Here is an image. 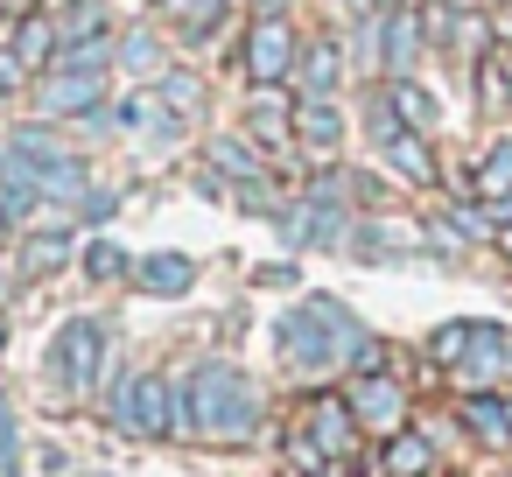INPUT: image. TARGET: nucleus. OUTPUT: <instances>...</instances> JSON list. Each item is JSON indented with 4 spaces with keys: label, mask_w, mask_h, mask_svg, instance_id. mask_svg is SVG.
Instances as JSON below:
<instances>
[{
    "label": "nucleus",
    "mask_w": 512,
    "mask_h": 477,
    "mask_svg": "<svg viewBox=\"0 0 512 477\" xmlns=\"http://www.w3.org/2000/svg\"><path fill=\"white\" fill-rule=\"evenodd\" d=\"M267 421V400L253 386V372L225 365V358H197L183 365V407H176V442H211V449H246Z\"/></svg>",
    "instance_id": "obj_1"
},
{
    "label": "nucleus",
    "mask_w": 512,
    "mask_h": 477,
    "mask_svg": "<svg viewBox=\"0 0 512 477\" xmlns=\"http://www.w3.org/2000/svg\"><path fill=\"white\" fill-rule=\"evenodd\" d=\"M365 337H372V330H365L337 295H302V302L274 323V351H281V365H288L295 379H330V372H344Z\"/></svg>",
    "instance_id": "obj_2"
},
{
    "label": "nucleus",
    "mask_w": 512,
    "mask_h": 477,
    "mask_svg": "<svg viewBox=\"0 0 512 477\" xmlns=\"http://www.w3.org/2000/svg\"><path fill=\"white\" fill-rule=\"evenodd\" d=\"M505 344H512L505 323L463 316V323L428 330V365H442V372L456 379V393H477V386H498V379H505Z\"/></svg>",
    "instance_id": "obj_3"
},
{
    "label": "nucleus",
    "mask_w": 512,
    "mask_h": 477,
    "mask_svg": "<svg viewBox=\"0 0 512 477\" xmlns=\"http://www.w3.org/2000/svg\"><path fill=\"white\" fill-rule=\"evenodd\" d=\"M183 407V372H120L106 393V421L127 442H169Z\"/></svg>",
    "instance_id": "obj_4"
},
{
    "label": "nucleus",
    "mask_w": 512,
    "mask_h": 477,
    "mask_svg": "<svg viewBox=\"0 0 512 477\" xmlns=\"http://www.w3.org/2000/svg\"><path fill=\"white\" fill-rule=\"evenodd\" d=\"M106 365H113V330L99 323V316H71L57 337H50V351H43V372L57 379V393L64 400H99V386H106Z\"/></svg>",
    "instance_id": "obj_5"
},
{
    "label": "nucleus",
    "mask_w": 512,
    "mask_h": 477,
    "mask_svg": "<svg viewBox=\"0 0 512 477\" xmlns=\"http://www.w3.org/2000/svg\"><path fill=\"white\" fill-rule=\"evenodd\" d=\"M29 99H36V120H85V127H106L113 120V106H106V71H43L36 85H29Z\"/></svg>",
    "instance_id": "obj_6"
},
{
    "label": "nucleus",
    "mask_w": 512,
    "mask_h": 477,
    "mask_svg": "<svg viewBox=\"0 0 512 477\" xmlns=\"http://www.w3.org/2000/svg\"><path fill=\"white\" fill-rule=\"evenodd\" d=\"M344 400H351L365 442H386V435L414 428V393H407L400 372H358V379H344Z\"/></svg>",
    "instance_id": "obj_7"
},
{
    "label": "nucleus",
    "mask_w": 512,
    "mask_h": 477,
    "mask_svg": "<svg viewBox=\"0 0 512 477\" xmlns=\"http://www.w3.org/2000/svg\"><path fill=\"white\" fill-rule=\"evenodd\" d=\"M295 428H302L330 463H358V449H365V428H358V414H351L344 386H316V393L295 407Z\"/></svg>",
    "instance_id": "obj_8"
},
{
    "label": "nucleus",
    "mask_w": 512,
    "mask_h": 477,
    "mask_svg": "<svg viewBox=\"0 0 512 477\" xmlns=\"http://www.w3.org/2000/svg\"><path fill=\"white\" fill-rule=\"evenodd\" d=\"M295 57H302V36L288 15H253V29L239 36V71L246 85H288L295 78Z\"/></svg>",
    "instance_id": "obj_9"
},
{
    "label": "nucleus",
    "mask_w": 512,
    "mask_h": 477,
    "mask_svg": "<svg viewBox=\"0 0 512 477\" xmlns=\"http://www.w3.org/2000/svg\"><path fill=\"white\" fill-rule=\"evenodd\" d=\"M456 428L491 449V456H512V393L498 386H477V393H456Z\"/></svg>",
    "instance_id": "obj_10"
},
{
    "label": "nucleus",
    "mask_w": 512,
    "mask_h": 477,
    "mask_svg": "<svg viewBox=\"0 0 512 477\" xmlns=\"http://www.w3.org/2000/svg\"><path fill=\"white\" fill-rule=\"evenodd\" d=\"M344 71H351L344 43H337V36H309L302 57H295L288 92H295V99H337V92H344Z\"/></svg>",
    "instance_id": "obj_11"
},
{
    "label": "nucleus",
    "mask_w": 512,
    "mask_h": 477,
    "mask_svg": "<svg viewBox=\"0 0 512 477\" xmlns=\"http://www.w3.org/2000/svg\"><path fill=\"white\" fill-rule=\"evenodd\" d=\"M421 50H428V22H421L414 0H407V8H393L379 22V78H414Z\"/></svg>",
    "instance_id": "obj_12"
},
{
    "label": "nucleus",
    "mask_w": 512,
    "mask_h": 477,
    "mask_svg": "<svg viewBox=\"0 0 512 477\" xmlns=\"http://www.w3.org/2000/svg\"><path fill=\"white\" fill-rule=\"evenodd\" d=\"M246 141L253 148H295V92L288 85H253V99H246Z\"/></svg>",
    "instance_id": "obj_13"
},
{
    "label": "nucleus",
    "mask_w": 512,
    "mask_h": 477,
    "mask_svg": "<svg viewBox=\"0 0 512 477\" xmlns=\"http://www.w3.org/2000/svg\"><path fill=\"white\" fill-rule=\"evenodd\" d=\"M295 148L309 162H337V148H344V106L337 99H295Z\"/></svg>",
    "instance_id": "obj_14"
},
{
    "label": "nucleus",
    "mask_w": 512,
    "mask_h": 477,
    "mask_svg": "<svg viewBox=\"0 0 512 477\" xmlns=\"http://www.w3.org/2000/svg\"><path fill=\"white\" fill-rule=\"evenodd\" d=\"M379 148V162L400 176V183H414V190H435L442 183V162H435V148H428V134H414V127H393L386 141H372Z\"/></svg>",
    "instance_id": "obj_15"
},
{
    "label": "nucleus",
    "mask_w": 512,
    "mask_h": 477,
    "mask_svg": "<svg viewBox=\"0 0 512 477\" xmlns=\"http://www.w3.org/2000/svg\"><path fill=\"white\" fill-rule=\"evenodd\" d=\"M8 50L22 57V71H29V78H43V71L57 64V50H64V29H57V15H50V8H36V0H29V15L15 22Z\"/></svg>",
    "instance_id": "obj_16"
},
{
    "label": "nucleus",
    "mask_w": 512,
    "mask_h": 477,
    "mask_svg": "<svg viewBox=\"0 0 512 477\" xmlns=\"http://www.w3.org/2000/svg\"><path fill=\"white\" fill-rule=\"evenodd\" d=\"M372 477H442V449L428 442V428H400L379 442V470Z\"/></svg>",
    "instance_id": "obj_17"
},
{
    "label": "nucleus",
    "mask_w": 512,
    "mask_h": 477,
    "mask_svg": "<svg viewBox=\"0 0 512 477\" xmlns=\"http://www.w3.org/2000/svg\"><path fill=\"white\" fill-rule=\"evenodd\" d=\"M134 288L155 295V302H183L197 288V260L190 253H141L134 260Z\"/></svg>",
    "instance_id": "obj_18"
},
{
    "label": "nucleus",
    "mask_w": 512,
    "mask_h": 477,
    "mask_svg": "<svg viewBox=\"0 0 512 477\" xmlns=\"http://www.w3.org/2000/svg\"><path fill=\"white\" fill-rule=\"evenodd\" d=\"M456 190H463L470 204H484V211H491V204H505V197H512V134H498V141L470 162V176H463Z\"/></svg>",
    "instance_id": "obj_19"
},
{
    "label": "nucleus",
    "mask_w": 512,
    "mask_h": 477,
    "mask_svg": "<svg viewBox=\"0 0 512 477\" xmlns=\"http://www.w3.org/2000/svg\"><path fill=\"white\" fill-rule=\"evenodd\" d=\"M71 253H78L71 225H36V232L22 239V253H15V281H50Z\"/></svg>",
    "instance_id": "obj_20"
},
{
    "label": "nucleus",
    "mask_w": 512,
    "mask_h": 477,
    "mask_svg": "<svg viewBox=\"0 0 512 477\" xmlns=\"http://www.w3.org/2000/svg\"><path fill=\"white\" fill-rule=\"evenodd\" d=\"M204 162H211V176H225V183H267V155H260L246 134H218V141L204 148Z\"/></svg>",
    "instance_id": "obj_21"
},
{
    "label": "nucleus",
    "mask_w": 512,
    "mask_h": 477,
    "mask_svg": "<svg viewBox=\"0 0 512 477\" xmlns=\"http://www.w3.org/2000/svg\"><path fill=\"white\" fill-rule=\"evenodd\" d=\"M379 85H386V106L400 113V127H414V134H435L442 127V106H435V92L421 78H379Z\"/></svg>",
    "instance_id": "obj_22"
},
{
    "label": "nucleus",
    "mask_w": 512,
    "mask_h": 477,
    "mask_svg": "<svg viewBox=\"0 0 512 477\" xmlns=\"http://www.w3.org/2000/svg\"><path fill=\"white\" fill-rule=\"evenodd\" d=\"M113 64L127 71V78H162L169 64H162V36L155 29H127L120 43H113Z\"/></svg>",
    "instance_id": "obj_23"
},
{
    "label": "nucleus",
    "mask_w": 512,
    "mask_h": 477,
    "mask_svg": "<svg viewBox=\"0 0 512 477\" xmlns=\"http://www.w3.org/2000/svg\"><path fill=\"white\" fill-rule=\"evenodd\" d=\"M155 106H162V113H176V120H197V106H204V78L169 64V71L155 78Z\"/></svg>",
    "instance_id": "obj_24"
},
{
    "label": "nucleus",
    "mask_w": 512,
    "mask_h": 477,
    "mask_svg": "<svg viewBox=\"0 0 512 477\" xmlns=\"http://www.w3.org/2000/svg\"><path fill=\"white\" fill-rule=\"evenodd\" d=\"M85 274H92V288H113V281H134V253L120 246V239H85Z\"/></svg>",
    "instance_id": "obj_25"
},
{
    "label": "nucleus",
    "mask_w": 512,
    "mask_h": 477,
    "mask_svg": "<svg viewBox=\"0 0 512 477\" xmlns=\"http://www.w3.org/2000/svg\"><path fill=\"white\" fill-rule=\"evenodd\" d=\"M0 477H29V449H22V414L0 393Z\"/></svg>",
    "instance_id": "obj_26"
},
{
    "label": "nucleus",
    "mask_w": 512,
    "mask_h": 477,
    "mask_svg": "<svg viewBox=\"0 0 512 477\" xmlns=\"http://www.w3.org/2000/svg\"><path fill=\"white\" fill-rule=\"evenodd\" d=\"M281 456H288V470H295V477H316V470L330 463V456H323V449H316L295 421H288V435H281Z\"/></svg>",
    "instance_id": "obj_27"
},
{
    "label": "nucleus",
    "mask_w": 512,
    "mask_h": 477,
    "mask_svg": "<svg viewBox=\"0 0 512 477\" xmlns=\"http://www.w3.org/2000/svg\"><path fill=\"white\" fill-rule=\"evenodd\" d=\"M155 113H162V106H155V92H127V99L113 106V120H120V127H134V134H148V127H155Z\"/></svg>",
    "instance_id": "obj_28"
},
{
    "label": "nucleus",
    "mask_w": 512,
    "mask_h": 477,
    "mask_svg": "<svg viewBox=\"0 0 512 477\" xmlns=\"http://www.w3.org/2000/svg\"><path fill=\"white\" fill-rule=\"evenodd\" d=\"M29 85H36V78H29V71H22V57H15V50H8V43H0V106H8V99H15V92H29Z\"/></svg>",
    "instance_id": "obj_29"
},
{
    "label": "nucleus",
    "mask_w": 512,
    "mask_h": 477,
    "mask_svg": "<svg viewBox=\"0 0 512 477\" xmlns=\"http://www.w3.org/2000/svg\"><path fill=\"white\" fill-rule=\"evenodd\" d=\"M253 281H260V288H295V267H260Z\"/></svg>",
    "instance_id": "obj_30"
},
{
    "label": "nucleus",
    "mask_w": 512,
    "mask_h": 477,
    "mask_svg": "<svg viewBox=\"0 0 512 477\" xmlns=\"http://www.w3.org/2000/svg\"><path fill=\"white\" fill-rule=\"evenodd\" d=\"M246 15H288V0H246Z\"/></svg>",
    "instance_id": "obj_31"
},
{
    "label": "nucleus",
    "mask_w": 512,
    "mask_h": 477,
    "mask_svg": "<svg viewBox=\"0 0 512 477\" xmlns=\"http://www.w3.org/2000/svg\"><path fill=\"white\" fill-rule=\"evenodd\" d=\"M358 8H372V15H393V8H407V0H358Z\"/></svg>",
    "instance_id": "obj_32"
},
{
    "label": "nucleus",
    "mask_w": 512,
    "mask_h": 477,
    "mask_svg": "<svg viewBox=\"0 0 512 477\" xmlns=\"http://www.w3.org/2000/svg\"><path fill=\"white\" fill-rule=\"evenodd\" d=\"M491 239H498V253H505V260H512V225H498V232H491Z\"/></svg>",
    "instance_id": "obj_33"
},
{
    "label": "nucleus",
    "mask_w": 512,
    "mask_h": 477,
    "mask_svg": "<svg viewBox=\"0 0 512 477\" xmlns=\"http://www.w3.org/2000/svg\"><path fill=\"white\" fill-rule=\"evenodd\" d=\"M491 225H512V197H505V204H491Z\"/></svg>",
    "instance_id": "obj_34"
},
{
    "label": "nucleus",
    "mask_w": 512,
    "mask_h": 477,
    "mask_svg": "<svg viewBox=\"0 0 512 477\" xmlns=\"http://www.w3.org/2000/svg\"><path fill=\"white\" fill-rule=\"evenodd\" d=\"M0 351H8V309H0Z\"/></svg>",
    "instance_id": "obj_35"
},
{
    "label": "nucleus",
    "mask_w": 512,
    "mask_h": 477,
    "mask_svg": "<svg viewBox=\"0 0 512 477\" xmlns=\"http://www.w3.org/2000/svg\"><path fill=\"white\" fill-rule=\"evenodd\" d=\"M505 379H512V344H505Z\"/></svg>",
    "instance_id": "obj_36"
},
{
    "label": "nucleus",
    "mask_w": 512,
    "mask_h": 477,
    "mask_svg": "<svg viewBox=\"0 0 512 477\" xmlns=\"http://www.w3.org/2000/svg\"><path fill=\"white\" fill-rule=\"evenodd\" d=\"M330 8H358V0H330Z\"/></svg>",
    "instance_id": "obj_37"
},
{
    "label": "nucleus",
    "mask_w": 512,
    "mask_h": 477,
    "mask_svg": "<svg viewBox=\"0 0 512 477\" xmlns=\"http://www.w3.org/2000/svg\"><path fill=\"white\" fill-rule=\"evenodd\" d=\"M505 477H512V470H505Z\"/></svg>",
    "instance_id": "obj_38"
}]
</instances>
